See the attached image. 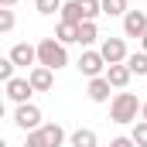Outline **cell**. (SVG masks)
Instances as JSON below:
<instances>
[{"label":"cell","instance_id":"obj_13","mask_svg":"<svg viewBox=\"0 0 147 147\" xmlns=\"http://www.w3.org/2000/svg\"><path fill=\"white\" fill-rule=\"evenodd\" d=\"M55 38L69 48V45H79V24H69V21H58V28H55Z\"/></svg>","mask_w":147,"mask_h":147},{"label":"cell","instance_id":"obj_14","mask_svg":"<svg viewBox=\"0 0 147 147\" xmlns=\"http://www.w3.org/2000/svg\"><path fill=\"white\" fill-rule=\"evenodd\" d=\"M41 137L48 140V147H62L65 144V127L62 123H45L41 127Z\"/></svg>","mask_w":147,"mask_h":147},{"label":"cell","instance_id":"obj_15","mask_svg":"<svg viewBox=\"0 0 147 147\" xmlns=\"http://www.w3.org/2000/svg\"><path fill=\"white\" fill-rule=\"evenodd\" d=\"M96 38H99V28H96V21H82V24H79V45H82V48H89Z\"/></svg>","mask_w":147,"mask_h":147},{"label":"cell","instance_id":"obj_9","mask_svg":"<svg viewBox=\"0 0 147 147\" xmlns=\"http://www.w3.org/2000/svg\"><path fill=\"white\" fill-rule=\"evenodd\" d=\"M28 79H31L34 92H48V89L55 86V72H51V69H45V65H34V69L28 72Z\"/></svg>","mask_w":147,"mask_h":147},{"label":"cell","instance_id":"obj_8","mask_svg":"<svg viewBox=\"0 0 147 147\" xmlns=\"http://www.w3.org/2000/svg\"><path fill=\"white\" fill-rule=\"evenodd\" d=\"M10 58H14V65L17 69H34L38 65V45H28V41H21V45H14L10 48Z\"/></svg>","mask_w":147,"mask_h":147},{"label":"cell","instance_id":"obj_17","mask_svg":"<svg viewBox=\"0 0 147 147\" xmlns=\"http://www.w3.org/2000/svg\"><path fill=\"white\" fill-rule=\"evenodd\" d=\"M62 21H69V24H82L86 17H82V7H79V0H69L65 7H62Z\"/></svg>","mask_w":147,"mask_h":147},{"label":"cell","instance_id":"obj_20","mask_svg":"<svg viewBox=\"0 0 147 147\" xmlns=\"http://www.w3.org/2000/svg\"><path fill=\"white\" fill-rule=\"evenodd\" d=\"M130 0H103V14H110V17H123L130 7H127Z\"/></svg>","mask_w":147,"mask_h":147},{"label":"cell","instance_id":"obj_10","mask_svg":"<svg viewBox=\"0 0 147 147\" xmlns=\"http://www.w3.org/2000/svg\"><path fill=\"white\" fill-rule=\"evenodd\" d=\"M110 79H106V75H99V79H89V89H86V92H89V99H92V103H110Z\"/></svg>","mask_w":147,"mask_h":147},{"label":"cell","instance_id":"obj_4","mask_svg":"<svg viewBox=\"0 0 147 147\" xmlns=\"http://www.w3.org/2000/svg\"><path fill=\"white\" fill-rule=\"evenodd\" d=\"M14 123H17L24 134H34V130L45 127V123H41V110H38L34 103H21V106L14 110Z\"/></svg>","mask_w":147,"mask_h":147},{"label":"cell","instance_id":"obj_27","mask_svg":"<svg viewBox=\"0 0 147 147\" xmlns=\"http://www.w3.org/2000/svg\"><path fill=\"white\" fill-rule=\"evenodd\" d=\"M0 3H3V7H14V3H17V0H0Z\"/></svg>","mask_w":147,"mask_h":147},{"label":"cell","instance_id":"obj_11","mask_svg":"<svg viewBox=\"0 0 147 147\" xmlns=\"http://www.w3.org/2000/svg\"><path fill=\"white\" fill-rule=\"evenodd\" d=\"M130 75H134V72L127 69V62H123V65H110V69H106V79H110V86H113V89H120V92L130 86Z\"/></svg>","mask_w":147,"mask_h":147},{"label":"cell","instance_id":"obj_1","mask_svg":"<svg viewBox=\"0 0 147 147\" xmlns=\"http://www.w3.org/2000/svg\"><path fill=\"white\" fill-rule=\"evenodd\" d=\"M140 106H144V103H140L134 92L123 89V92H116V96L110 99V120H113V123H120V127H123V123H137Z\"/></svg>","mask_w":147,"mask_h":147},{"label":"cell","instance_id":"obj_3","mask_svg":"<svg viewBox=\"0 0 147 147\" xmlns=\"http://www.w3.org/2000/svg\"><path fill=\"white\" fill-rule=\"evenodd\" d=\"M75 65H79V72L86 75V79H99V75H106V69H110L99 48H86V51L79 55V62H75Z\"/></svg>","mask_w":147,"mask_h":147},{"label":"cell","instance_id":"obj_19","mask_svg":"<svg viewBox=\"0 0 147 147\" xmlns=\"http://www.w3.org/2000/svg\"><path fill=\"white\" fill-rule=\"evenodd\" d=\"M34 7H38V14L41 17H51V14H62V0H34Z\"/></svg>","mask_w":147,"mask_h":147},{"label":"cell","instance_id":"obj_12","mask_svg":"<svg viewBox=\"0 0 147 147\" xmlns=\"http://www.w3.org/2000/svg\"><path fill=\"white\" fill-rule=\"evenodd\" d=\"M69 144H72V147H96V144H99V137H96V130L79 127V130L69 134Z\"/></svg>","mask_w":147,"mask_h":147},{"label":"cell","instance_id":"obj_21","mask_svg":"<svg viewBox=\"0 0 147 147\" xmlns=\"http://www.w3.org/2000/svg\"><path fill=\"white\" fill-rule=\"evenodd\" d=\"M130 137H134V144H137V147H147V120H137V123H134Z\"/></svg>","mask_w":147,"mask_h":147},{"label":"cell","instance_id":"obj_6","mask_svg":"<svg viewBox=\"0 0 147 147\" xmlns=\"http://www.w3.org/2000/svg\"><path fill=\"white\" fill-rule=\"evenodd\" d=\"M3 89H7V99L14 103V106H21V103H28L31 99V92H34V86H31V79H10V82H3Z\"/></svg>","mask_w":147,"mask_h":147},{"label":"cell","instance_id":"obj_5","mask_svg":"<svg viewBox=\"0 0 147 147\" xmlns=\"http://www.w3.org/2000/svg\"><path fill=\"white\" fill-rule=\"evenodd\" d=\"M99 51H103V58H106V65H123L127 62V41L123 38H103V45H99Z\"/></svg>","mask_w":147,"mask_h":147},{"label":"cell","instance_id":"obj_23","mask_svg":"<svg viewBox=\"0 0 147 147\" xmlns=\"http://www.w3.org/2000/svg\"><path fill=\"white\" fill-rule=\"evenodd\" d=\"M14 69H17V65H14V58H10V55H7V58H0V79H3V82H10V79H14Z\"/></svg>","mask_w":147,"mask_h":147},{"label":"cell","instance_id":"obj_2","mask_svg":"<svg viewBox=\"0 0 147 147\" xmlns=\"http://www.w3.org/2000/svg\"><path fill=\"white\" fill-rule=\"evenodd\" d=\"M38 65H45V69H51V72L65 69V65H69V48H65L58 38H41V41H38Z\"/></svg>","mask_w":147,"mask_h":147},{"label":"cell","instance_id":"obj_28","mask_svg":"<svg viewBox=\"0 0 147 147\" xmlns=\"http://www.w3.org/2000/svg\"><path fill=\"white\" fill-rule=\"evenodd\" d=\"M140 45H144V48H140V51H147V34H144V38H140Z\"/></svg>","mask_w":147,"mask_h":147},{"label":"cell","instance_id":"obj_22","mask_svg":"<svg viewBox=\"0 0 147 147\" xmlns=\"http://www.w3.org/2000/svg\"><path fill=\"white\" fill-rule=\"evenodd\" d=\"M0 31H3V34H10V31H14V10H10V7H3V10H0Z\"/></svg>","mask_w":147,"mask_h":147},{"label":"cell","instance_id":"obj_7","mask_svg":"<svg viewBox=\"0 0 147 147\" xmlns=\"http://www.w3.org/2000/svg\"><path fill=\"white\" fill-rule=\"evenodd\" d=\"M123 34L127 38H144L147 34V14L144 10H127L123 14Z\"/></svg>","mask_w":147,"mask_h":147},{"label":"cell","instance_id":"obj_25","mask_svg":"<svg viewBox=\"0 0 147 147\" xmlns=\"http://www.w3.org/2000/svg\"><path fill=\"white\" fill-rule=\"evenodd\" d=\"M110 147H137V144H134V137H113Z\"/></svg>","mask_w":147,"mask_h":147},{"label":"cell","instance_id":"obj_16","mask_svg":"<svg viewBox=\"0 0 147 147\" xmlns=\"http://www.w3.org/2000/svg\"><path fill=\"white\" fill-rule=\"evenodd\" d=\"M127 69L134 75H144L147 79V51H134V55H127Z\"/></svg>","mask_w":147,"mask_h":147},{"label":"cell","instance_id":"obj_24","mask_svg":"<svg viewBox=\"0 0 147 147\" xmlns=\"http://www.w3.org/2000/svg\"><path fill=\"white\" fill-rule=\"evenodd\" d=\"M24 147H48V140L41 137V130H34V134H28V140H24Z\"/></svg>","mask_w":147,"mask_h":147},{"label":"cell","instance_id":"obj_18","mask_svg":"<svg viewBox=\"0 0 147 147\" xmlns=\"http://www.w3.org/2000/svg\"><path fill=\"white\" fill-rule=\"evenodd\" d=\"M79 7H82V17L86 21H96L103 14V0H79Z\"/></svg>","mask_w":147,"mask_h":147},{"label":"cell","instance_id":"obj_26","mask_svg":"<svg viewBox=\"0 0 147 147\" xmlns=\"http://www.w3.org/2000/svg\"><path fill=\"white\" fill-rule=\"evenodd\" d=\"M140 120H147V99H144V106H140Z\"/></svg>","mask_w":147,"mask_h":147}]
</instances>
